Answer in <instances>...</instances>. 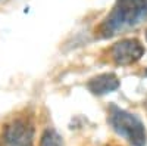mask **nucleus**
I'll use <instances>...</instances> for the list:
<instances>
[{
  "instance_id": "obj_5",
  "label": "nucleus",
  "mask_w": 147,
  "mask_h": 146,
  "mask_svg": "<svg viewBox=\"0 0 147 146\" xmlns=\"http://www.w3.org/2000/svg\"><path fill=\"white\" fill-rule=\"evenodd\" d=\"M87 86L93 94L102 96V94L116 90L119 87V80L115 74H102V75H97V77L91 78Z\"/></svg>"
},
{
  "instance_id": "obj_4",
  "label": "nucleus",
  "mask_w": 147,
  "mask_h": 146,
  "mask_svg": "<svg viewBox=\"0 0 147 146\" xmlns=\"http://www.w3.org/2000/svg\"><path fill=\"white\" fill-rule=\"evenodd\" d=\"M144 55L143 44L136 39H125L121 40L110 49V56L113 62L118 65H129L134 64Z\"/></svg>"
},
{
  "instance_id": "obj_9",
  "label": "nucleus",
  "mask_w": 147,
  "mask_h": 146,
  "mask_svg": "<svg viewBox=\"0 0 147 146\" xmlns=\"http://www.w3.org/2000/svg\"><path fill=\"white\" fill-rule=\"evenodd\" d=\"M146 75H147V71H146Z\"/></svg>"
},
{
  "instance_id": "obj_2",
  "label": "nucleus",
  "mask_w": 147,
  "mask_h": 146,
  "mask_svg": "<svg viewBox=\"0 0 147 146\" xmlns=\"http://www.w3.org/2000/svg\"><path fill=\"white\" fill-rule=\"evenodd\" d=\"M109 123L119 136L127 139L132 146H144L147 142L146 128L141 121L127 111L116 106H110Z\"/></svg>"
},
{
  "instance_id": "obj_6",
  "label": "nucleus",
  "mask_w": 147,
  "mask_h": 146,
  "mask_svg": "<svg viewBox=\"0 0 147 146\" xmlns=\"http://www.w3.org/2000/svg\"><path fill=\"white\" fill-rule=\"evenodd\" d=\"M40 146H63V140L57 134L56 130L47 128V130H44L43 136H41Z\"/></svg>"
},
{
  "instance_id": "obj_1",
  "label": "nucleus",
  "mask_w": 147,
  "mask_h": 146,
  "mask_svg": "<svg viewBox=\"0 0 147 146\" xmlns=\"http://www.w3.org/2000/svg\"><path fill=\"white\" fill-rule=\"evenodd\" d=\"M147 18V0H116L112 12L99 27V35L109 39L138 25Z\"/></svg>"
},
{
  "instance_id": "obj_3",
  "label": "nucleus",
  "mask_w": 147,
  "mask_h": 146,
  "mask_svg": "<svg viewBox=\"0 0 147 146\" xmlns=\"http://www.w3.org/2000/svg\"><path fill=\"white\" fill-rule=\"evenodd\" d=\"M2 146H34V126L30 118L18 117L2 133Z\"/></svg>"
},
{
  "instance_id": "obj_7",
  "label": "nucleus",
  "mask_w": 147,
  "mask_h": 146,
  "mask_svg": "<svg viewBox=\"0 0 147 146\" xmlns=\"http://www.w3.org/2000/svg\"><path fill=\"white\" fill-rule=\"evenodd\" d=\"M146 108H147V101H146Z\"/></svg>"
},
{
  "instance_id": "obj_8",
  "label": "nucleus",
  "mask_w": 147,
  "mask_h": 146,
  "mask_svg": "<svg viewBox=\"0 0 147 146\" xmlns=\"http://www.w3.org/2000/svg\"><path fill=\"white\" fill-rule=\"evenodd\" d=\"M146 39H147V33H146Z\"/></svg>"
}]
</instances>
